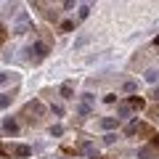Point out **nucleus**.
<instances>
[{
	"label": "nucleus",
	"instance_id": "f257e3e1",
	"mask_svg": "<svg viewBox=\"0 0 159 159\" xmlns=\"http://www.w3.org/2000/svg\"><path fill=\"white\" fill-rule=\"evenodd\" d=\"M45 117H48V109H45V103H43V98H34V101L24 103L21 111L16 114L19 125H27V127H40L45 122Z\"/></svg>",
	"mask_w": 159,
	"mask_h": 159
},
{
	"label": "nucleus",
	"instance_id": "f03ea898",
	"mask_svg": "<svg viewBox=\"0 0 159 159\" xmlns=\"http://www.w3.org/2000/svg\"><path fill=\"white\" fill-rule=\"evenodd\" d=\"M24 53H27V61L32 64V66H40V64L51 56V40H34Z\"/></svg>",
	"mask_w": 159,
	"mask_h": 159
},
{
	"label": "nucleus",
	"instance_id": "7ed1b4c3",
	"mask_svg": "<svg viewBox=\"0 0 159 159\" xmlns=\"http://www.w3.org/2000/svg\"><path fill=\"white\" fill-rule=\"evenodd\" d=\"M0 157L3 159H27V157H32V146H27V143H3V138H0Z\"/></svg>",
	"mask_w": 159,
	"mask_h": 159
},
{
	"label": "nucleus",
	"instance_id": "20e7f679",
	"mask_svg": "<svg viewBox=\"0 0 159 159\" xmlns=\"http://www.w3.org/2000/svg\"><path fill=\"white\" fill-rule=\"evenodd\" d=\"M125 135L127 138H135V135L138 138H151L154 135V125L151 122H141L138 117H133V122L125 127Z\"/></svg>",
	"mask_w": 159,
	"mask_h": 159
},
{
	"label": "nucleus",
	"instance_id": "39448f33",
	"mask_svg": "<svg viewBox=\"0 0 159 159\" xmlns=\"http://www.w3.org/2000/svg\"><path fill=\"white\" fill-rule=\"evenodd\" d=\"M32 8L45 19V21H58V11H56V3H48V0H29Z\"/></svg>",
	"mask_w": 159,
	"mask_h": 159
},
{
	"label": "nucleus",
	"instance_id": "423d86ee",
	"mask_svg": "<svg viewBox=\"0 0 159 159\" xmlns=\"http://www.w3.org/2000/svg\"><path fill=\"white\" fill-rule=\"evenodd\" d=\"M16 37H21V34H27V32H34V27H32V16H29L27 11H19L16 13V24H13V29H11Z\"/></svg>",
	"mask_w": 159,
	"mask_h": 159
},
{
	"label": "nucleus",
	"instance_id": "0eeeda50",
	"mask_svg": "<svg viewBox=\"0 0 159 159\" xmlns=\"http://www.w3.org/2000/svg\"><path fill=\"white\" fill-rule=\"evenodd\" d=\"M119 125H122V119H117V117H101V119L96 122V127H98V130H106V133L119 130Z\"/></svg>",
	"mask_w": 159,
	"mask_h": 159
},
{
	"label": "nucleus",
	"instance_id": "6e6552de",
	"mask_svg": "<svg viewBox=\"0 0 159 159\" xmlns=\"http://www.w3.org/2000/svg\"><path fill=\"white\" fill-rule=\"evenodd\" d=\"M16 96H19V82L11 88V90H3V93H0V109H8L13 101H16Z\"/></svg>",
	"mask_w": 159,
	"mask_h": 159
},
{
	"label": "nucleus",
	"instance_id": "1a4fd4ad",
	"mask_svg": "<svg viewBox=\"0 0 159 159\" xmlns=\"http://www.w3.org/2000/svg\"><path fill=\"white\" fill-rule=\"evenodd\" d=\"M125 103L130 106V111H146V106H148L143 96H127V98H125Z\"/></svg>",
	"mask_w": 159,
	"mask_h": 159
},
{
	"label": "nucleus",
	"instance_id": "9d476101",
	"mask_svg": "<svg viewBox=\"0 0 159 159\" xmlns=\"http://www.w3.org/2000/svg\"><path fill=\"white\" fill-rule=\"evenodd\" d=\"M19 130H21L19 119H16V117H6V122H3V133L13 138V135H19Z\"/></svg>",
	"mask_w": 159,
	"mask_h": 159
},
{
	"label": "nucleus",
	"instance_id": "9b49d317",
	"mask_svg": "<svg viewBox=\"0 0 159 159\" xmlns=\"http://www.w3.org/2000/svg\"><path fill=\"white\" fill-rule=\"evenodd\" d=\"M58 96H61L64 101H72V98H74V82H72V80L61 82V88H58Z\"/></svg>",
	"mask_w": 159,
	"mask_h": 159
},
{
	"label": "nucleus",
	"instance_id": "f8f14e48",
	"mask_svg": "<svg viewBox=\"0 0 159 159\" xmlns=\"http://www.w3.org/2000/svg\"><path fill=\"white\" fill-rule=\"evenodd\" d=\"M138 159H159V157L154 154V148L146 143V146H141V148H138Z\"/></svg>",
	"mask_w": 159,
	"mask_h": 159
},
{
	"label": "nucleus",
	"instance_id": "ddd939ff",
	"mask_svg": "<svg viewBox=\"0 0 159 159\" xmlns=\"http://www.w3.org/2000/svg\"><path fill=\"white\" fill-rule=\"evenodd\" d=\"M88 16H90V6H88V3H82V6L77 8V19H74V21L80 24V21H85Z\"/></svg>",
	"mask_w": 159,
	"mask_h": 159
},
{
	"label": "nucleus",
	"instance_id": "4468645a",
	"mask_svg": "<svg viewBox=\"0 0 159 159\" xmlns=\"http://www.w3.org/2000/svg\"><path fill=\"white\" fill-rule=\"evenodd\" d=\"M125 117H130V106L125 101H117V119H125Z\"/></svg>",
	"mask_w": 159,
	"mask_h": 159
},
{
	"label": "nucleus",
	"instance_id": "2eb2a0df",
	"mask_svg": "<svg viewBox=\"0 0 159 159\" xmlns=\"http://www.w3.org/2000/svg\"><path fill=\"white\" fill-rule=\"evenodd\" d=\"M146 114H148V122L157 125V122H159V103H157V106H146Z\"/></svg>",
	"mask_w": 159,
	"mask_h": 159
},
{
	"label": "nucleus",
	"instance_id": "dca6fc26",
	"mask_svg": "<svg viewBox=\"0 0 159 159\" xmlns=\"http://www.w3.org/2000/svg\"><path fill=\"white\" fill-rule=\"evenodd\" d=\"M11 80H13V82H19V74L16 72H0V88L6 85V82H11Z\"/></svg>",
	"mask_w": 159,
	"mask_h": 159
},
{
	"label": "nucleus",
	"instance_id": "f3484780",
	"mask_svg": "<svg viewBox=\"0 0 159 159\" xmlns=\"http://www.w3.org/2000/svg\"><path fill=\"white\" fill-rule=\"evenodd\" d=\"M58 29H61V32H74V29H77V21H74V19H64V21L58 24Z\"/></svg>",
	"mask_w": 159,
	"mask_h": 159
},
{
	"label": "nucleus",
	"instance_id": "a211bd4d",
	"mask_svg": "<svg viewBox=\"0 0 159 159\" xmlns=\"http://www.w3.org/2000/svg\"><path fill=\"white\" fill-rule=\"evenodd\" d=\"M143 80L151 82V85H159V69H148V72L143 74Z\"/></svg>",
	"mask_w": 159,
	"mask_h": 159
},
{
	"label": "nucleus",
	"instance_id": "6ab92c4d",
	"mask_svg": "<svg viewBox=\"0 0 159 159\" xmlns=\"http://www.w3.org/2000/svg\"><path fill=\"white\" fill-rule=\"evenodd\" d=\"M48 114H53V117H64V114H66V109H64L61 103H51V109H48Z\"/></svg>",
	"mask_w": 159,
	"mask_h": 159
},
{
	"label": "nucleus",
	"instance_id": "aec40b11",
	"mask_svg": "<svg viewBox=\"0 0 159 159\" xmlns=\"http://www.w3.org/2000/svg\"><path fill=\"white\" fill-rule=\"evenodd\" d=\"M77 114H80V117H90V114H93L90 103H80V106H77Z\"/></svg>",
	"mask_w": 159,
	"mask_h": 159
},
{
	"label": "nucleus",
	"instance_id": "412c9836",
	"mask_svg": "<svg viewBox=\"0 0 159 159\" xmlns=\"http://www.w3.org/2000/svg\"><path fill=\"white\" fill-rule=\"evenodd\" d=\"M122 90H125V93H135L138 90V82H135V80H127L125 85H122Z\"/></svg>",
	"mask_w": 159,
	"mask_h": 159
},
{
	"label": "nucleus",
	"instance_id": "4be33fe9",
	"mask_svg": "<svg viewBox=\"0 0 159 159\" xmlns=\"http://www.w3.org/2000/svg\"><path fill=\"white\" fill-rule=\"evenodd\" d=\"M148 146H151V148H154V154L159 157V135H157V133H154V135L148 138Z\"/></svg>",
	"mask_w": 159,
	"mask_h": 159
},
{
	"label": "nucleus",
	"instance_id": "5701e85b",
	"mask_svg": "<svg viewBox=\"0 0 159 159\" xmlns=\"http://www.w3.org/2000/svg\"><path fill=\"white\" fill-rule=\"evenodd\" d=\"M6 40H8V27H6L3 21H0V48L6 45Z\"/></svg>",
	"mask_w": 159,
	"mask_h": 159
},
{
	"label": "nucleus",
	"instance_id": "b1692460",
	"mask_svg": "<svg viewBox=\"0 0 159 159\" xmlns=\"http://www.w3.org/2000/svg\"><path fill=\"white\" fill-rule=\"evenodd\" d=\"M51 135H53V138H61V135H64V125H53V127H51Z\"/></svg>",
	"mask_w": 159,
	"mask_h": 159
},
{
	"label": "nucleus",
	"instance_id": "393cba45",
	"mask_svg": "<svg viewBox=\"0 0 159 159\" xmlns=\"http://www.w3.org/2000/svg\"><path fill=\"white\" fill-rule=\"evenodd\" d=\"M40 96H43V98H53V96H56V90H53V88H43Z\"/></svg>",
	"mask_w": 159,
	"mask_h": 159
},
{
	"label": "nucleus",
	"instance_id": "a878e982",
	"mask_svg": "<svg viewBox=\"0 0 159 159\" xmlns=\"http://www.w3.org/2000/svg\"><path fill=\"white\" fill-rule=\"evenodd\" d=\"M103 143H109V146L117 143V133H106V135H103Z\"/></svg>",
	"mask_w": 159,
	"mask_h": 159
},
{
	"label": "nucleus",
	"instance_id": "bb28decb",
	"mask_svg": "<svg viewBox=\"0 0 159 159\" xmlns=\"http://www.w3.org/2000/svg\"><path fill=\"white\" fill-rule=\"evenodd\" d=\"M119 98H117V93H106V96H103V103H117Z\"/></svg>",
	"mask_w": 159,
	"mask_h": 159
},
{
	"label": "nucleus",
	"instance_id": "cd10ccee",
	"mask_svg": "<svg viewBox=\"0 0 159 159\" xmlns=\"http://www.w3.org/2000/svg\"><path fill=\"white\" fill-rule=\"evenodd\" d=\"M148 98L159 103V85H154V88H151V93H148Z\"/></svg>",
	"mask_w": 159,
	"mask_h": 159
},
{
	"label": "nucleus",
	"instance_id": "c85d7f7f",
	"mask_svg": "<svg viewBox=\"0 0 159 159\" xmlns=\"http://www.w3.org/2000/svg\"><path fill=\"white\" fill-rule=\"evenodd\" d=\"M82 45H88V34H82V37H80L77 43H74V51H80Z\"/></svg>",
	"mask_w": 159,
	"mask_h": 159
},
{
	"label": "nucleus",
	"instance_id": "c756f323",
	"mask_svg": "<svg viewBox=\"0 0 159 159\" xmlns=\"http://www.w3.org/2000/svg\"><path fill=\"white\" fill-rule=\"evenodd\" d=\"M74 3H77V0H61V8H64V11H72Z\"/></svg>",
	"mask_w": 159,
	"mask_h": 159
},
{
	"label": "nucleus",
	"instance_id": "7c9ffc66",
	"mask_svg": "<svg viewBox=\"0 0 159 159\" xmlns=\"http://www.w3.org/2000/svg\"><path fill=\"white\" fill-rule=\"evenodd\" d=\"M82 101H85V103H93V101H96V96H93V93H82Z\"/></svg>",
	"mask_w": 159,
	"mask_h": 159
},
{
	"label": "nucleus",
	"instance_id": "2f4dec72",
	"mask_svg": "<svg viewBox=\"0 0 159 159\" xmlns=\"http://www.w3.org/2000/svg\"><path fill=\"white\" fill-rule=\"evenodd\" d=\"M154 48H159V37H157V40H154Z\"/></svg>",
	"mask_w": 159,
	"mask_h": 159
},
{
	"label": "nucleus",
	"instance_id": "473e14b6",
	"mask_svg": "<svg viewBox=\"0 0 159 159\" xmlns=\"http://www.w3.org/2000/svg\"><path fill=\"white\" fill-rule=\"evenodd\" d=\"M82 3H88V6H90V3H93V0H82Z\"/></svg>",
	"mask_w": 159,
	"mask_h": 159
}]
</instances>
